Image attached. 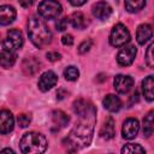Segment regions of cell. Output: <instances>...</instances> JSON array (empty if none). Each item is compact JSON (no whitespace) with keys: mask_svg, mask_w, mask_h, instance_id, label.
<instances>
[{"mask_svg":"<svg viewBox=\"0 0 154 154\" xmlns=\"http://www.w3.org/2000/svg\"><path fill=\"white\" fill-rule=\"evenodd\" d=\"M77 116H78V122L75 124L67 138L65 140L67 142L66 146L70 150H77L79 148L89 146L93 137L96 109L93 105H90L84 112Z\"/></svg>","mask_w":154,"mask_h":154,"instance_id":"1","label":"cell"},{"mask_svg":"<svg viewBox=\"0 0 154 154\" xmlns=\"http://www.w3.org/2000/svg\"><path fill=\"white\" fill-rule=\"evenodd\" d=\"M28 35L30 41L37 47L43 48L52 41V32L47 24L36 17H31L28 22Z\"/></svg>","mask_w":154,"mask_h":154,"instance_id":"2","label":"cell"},{"mask_svg":"<svg viewBox=\"0 0 154 154\" xmlns=\"http://www.w3.org/2000/svg\"><path fill=\"white\" fill-rule=\"evenodd\" d=\"M20 150L25 154H38L43 153L47 148V140L42 134L38 132H26L23 135L19 142Z\"/></svg>","mask_w":154,"mask_h":154,"instance_id":"3","label":"cell"},{"mask_svg":"<svg viewBox=\"0 0 154 154\" xmlns=\"http://www.w3.org/2000/svg\"><path fill=\"white\" fill-rule=\"evenodd\" d=\"M129 41H130V32H129L128 28L122 23L116 24L113 26L111 34H109V43H111V46H113V47H123Z\"/></svg>","mask_w":154,"mask_h":154,"instance_id":"4","label":"cell"},{"mask_svg":"<svg viewBox=\"0 0 154 154\" xmlns=\"http://www.w3.org/2000/svg\"><path fill=\"white\" fill-rule=\"evenodd\" d=\"M38 14L46 19H54L61 13V5L57 0H43L38 5Z\"/></svg>","mask_w":154,"mask_h":154,"instance_id":"5","label":"cell"},{"mask_svg":"<svg viewBox=\"0 0 154 154\" xmlns=\"http://www.w3.org/2000/svg\"><path fill=\"white\" fill-rule=\"evenodd\" d=\"M23 42L24 40H23L22 32L17 29H11L7 31V35H6V38L4 40L2 46H4V49L14 52L23 46Z\"/></svg>","mask_w":154,"mask_h":154,"instance_id":"6","label":"cell"},{"mask_svg":"<svg viewBox=\"0 0 154 154\" xmlns=\"http://www.w3.org/2000/svg\"><path fill=\"white\" fill-rule=\"evenodd\" d=\"M136 53H137V51H136L135 46H132V45L125 46L117 54V63L120 66H129L132 64V61L136 57Z\"/></svg>","mask_w":154,"mask_h":154,"instance_id":"7","label":"cell"},{"mask_svg":"<svg viewBox=\"0 0 154 154\" xmlns=\"http://www.w3.org/2000/svg\"><path fill=\"white\" fill-rule=\"evenodd\" d=\"M113 85L117 93L119 94H126L130 91V89L134 85V79L130 76L125 75H117L113 81Z\"/></svg>","mask_w":154,"mask_h":154,"instance_id":"8","label":"cell"},{"mask_svg":"<svg viewBox=\"0 0 154 154\" xmlns=\"http://www.w3.org/2000/svg\"><path fill=\"white\" fill-rule=\"evenodd\" d=\"M140 130V124L138 120L135 118H128L122 128V135L125 140H132L137 136Z\"/></svg>","mask_w":154,"mask_h":154,"instance_id":"9","label":"cell"},{"mask_svg":"<svg viewBox=\"0 0 154 154\" xmlns=\"http://www.w3.org/2000/svg\"><path fill=\"white\" fill-rule=\"evenodd\" d=\"M57 82L58 76L53 71H46L38 78V89L41 91H48L57 84Z\"/></svg>","mask_w":154,"mask_h":154,"instance_id":"10","label":"cell"},{"mask_svg":"<svg viewBox=\"0 0 154 154\" xmlns=\"http://www.w3.org/2000/svg\"><path fill=\"white\" fill-rule=\"evenodd\" d=\"M91 12H93L94 17H96L97 19L103 20V19H107L112 14V7L106 1H99V2L93 5Z\"/></svg>","mask_w":154,"mask_h":154,"instance_id":"11","label":"cell"},{"mask_svg":"<svg viewBox=\"0 0 154 154\" xmlns=\"http://www.w3.org/2000/svg\"><path fill=\"white\" fill-rule=\"evenodd\" d=\"M14 126V118L12 113L7 109H4L0 112V132L1 134H8L13 130Z\"/></svg>","mask_w":154,"mask_h":154,"instance_id":"12","label":"cell"},{"mask_svg":"<svg viewBox=\"0 0 154 154\" xmlns=\"http://www.w3.org/2000/svg\"><path fill=\"white\" fill-rule=\"evenodd\" d=\"M16 10L10 5L0 6V25H8L16 19Z\"/></svg>","mask_w":154,"mask_h":154,"instance_id":"13","label":"cell"},{"mask_svg":"<svg viewBox=\"0 0 154 154\" xmlns=\"http://www.w3.org/2000/svg\"><path fill=\"white\" fill-rule=\"evenodd\" d=\"M153 36V29L149 24H141L136 31V40L140 45H144Z\"/></svg>","mask_w":154,"mask_h":154,"instance_id":"14","label":"cell"},{"mask_svg":"<svg viewBox=\"0 0 154 154\" xmlns=\"http://www.w3.org/2000/svg\"><path fill=\"white\" fill-rule=\"evenodd\" d=\"M102 103H103V107L109 112H118L120 109V107H122L120 99L118 96L113 95V94H109V95L105 96Z\"/></svg>","mask_w":154,"mask_h":154,"instance_id":"15","label":"cell"},{"mask_svg":"<svg viewBox=\"0 0 154 154\" xmlns=\"http://www.w3.org/2000/svg\"><path fill=\"white\" fill-rule=\"evenodd\" d=\"M116 134V130H114V120L113 118H108L106 119V122L102 124L100 131H99V135L103 138V140H111Z\"/></svg>","mask_w":154,"mask_h":154,"instance_id":"16","label":"cell"},{"mask_svg":"<svg viewBox=\"0 0 154 154\" xmlns=\"http://www.w3.org/2000/svg\"><path fill=\"white\" fill-rule=\"evenodd\" d=\"M17 59V55L14 54V52L7 51V49H2L0 51V65L5 69H10L14 65Z\"/></svg>","mask_w":154,"mask_h":154,"instance_id":"17","label":"cell"},{"mask_svg":"<svg viewBox=\"0 0 154 154\" xmlns=\"http://www.w3.org/2000/svg\"><path fill=\"white\" fill-rule=\"evenodd\" d=\"M22 67H23V71L25 75L32 76L40 70V61L35 58H26V59H24Z\"/></svg>","mask_w":154,"mask_h":154,"instance_id":"18","label":"cell"},{"mask_svg":"<svg viewBox=\"0 0 154 154\" xmlns=\"http://www.w3.org/2000/svg\"><path fill=\"white\" fill-rule=\"evenodd\" d=\"M153 87H154V78L153 76H148L143 79L142 82V90H143V95L147 99V101L152 102L154 100V91H153Z\"/></svg>","mask_w":154,"mask_h":154,"instance_id":"19","label":"cell"},{"mask_svg":"<svg viewBox=\"0 0 154 154\" xmlns=\"http://www.w3.org/2000/svg\"><path fill=\"white\" fill-rule=\"evenodd\" d=\"M69 19H70L72 26L76 28V29H79V30H81V29H84V28L87 26L85 17H84V14L81 13V12H73Z\"/></svg>","mask_w":154,"mask_h":154,"instance_id":"20","label":"cell"},{"mask_svg":"<svg viewBox=\"0 0 154 154\" xmlns=\"http://www.w3.org/2000/svg\"><path fill=\"white\" fill-rule=\"evenodd\" d=\"M153 114H154V112L150 111L143 119V135L146 137H149L154 131V120H153L154 116Z\"/></svg>","mask_w":154,"mask_h":154,"instance_id":"21","label":"cell"},{"mask_svg":"<svg viewBox=\"0 0 154 154\" xmlns=\"http://www.w3.org/2000/svg\"><path fill=\"white\" fill-rule=\"evenodd\" d=\"M52 117H53V122H54V124H55L57 126H60V128L66 126L67 123H69V120H70L69 116H67L66 113H64L63 111H60V109L54 111L53 114H52Z\"/></svg>","mask_w":154,"mask_h":154,"instance_id":"22","label":"cell"},{"mask_svg":"<svg viewBox=\"0 0 154 154\" xmlns=\"http://www.w3.org/2000/svg\"><path fill=\"white\" fill-rule=\"evenodd\" d=\"M124 4H125V8L128 12L135 13L144 7L146 0H124Z\"/></svg>","mask_w":154,"mask_h":154,"instance_id":"23","label":"cell"},{"mask_svg":"<svg viewBox=\"0 0 154 154\" xmlns=\"http://www.w3.org/2000/svg\"><path fill=\"white\" fill-rule=\"evenodd\" d=\"M122 153L125 154V153H129V154H134V153H146L144 148L141 147L140 144H136V143H128L125 144L123 148H122Z\"/></svg>","mask_w":154,"mask_h":154,"instance_id":"24","label":"cell"},{"mask_svg":"<svg viewBox=\"0 0 154 154\" xmlns=\"http://www.w3.org/2000/svg\"><path fill=\"white\" fill-rule=\"evenodd\" d=\"M90 105H91V103L88 102L87 100H84V99H78V100H76V101L73 102V112H75L76 114H79V113L84 112Z\"/></svg>","mask_w":154,"mask_h":154,"instance_id":"25","label":"cell"},{"mask_svg":"<svg viewBox=\"0 0 154 154\" xmlns=\"http://www.w3.org/2000/svg\"><path fill=\"white\" fill-rule=\"evenodd\" d=\"M79 76V71L75 66H67L64 70V77L66 81H76Z\"/></svg>","mask_w":154,"mask_h":154,"instance_id":"26","label":"cell"},{"mask_svg":"<svg viewBox=\"0 0 154 154\" xmlns=\"http://www.w3.org/2000/svg\"><path fill=\"white\" fill-rule=\"evenodd\" d=\"M153 48H154V45L150 43L147 48V52H146V63L148 65V67L153 69L154 67V57H153Z\"/></svg>","mask_w":154,"mask_h":154,"instance_id":"27","label":"cell"},{"mask_svg":"<svg viewBox=\"0 0 154 154\" xmlns=\"http://www.w3.org/2000/svg\"><path fill=\"white\" fill-rule=\"evenodd\" d=\"M30 120H31L30 116H28V114H25V113H20V114L17 117V122H18V125H19L20 128H26V126L30 124Z\"/></svg>","mask_w":154,"mask_h":154,"instance_id":"28","label":"cell"},{"mask_svg":"<svg viewBox=\"0 0 154 154\" xmlns=\"http://www.w3.org/2000/svg\"><path fill=\"white\" fill-rule=\"evenodd\" d=\"M91 46H93V40H85V41H83V42L78 46V52H79L81 54H84V53H87V52L90 51Z\"/></svg>","mask_w":154,"mask_h":154,"instance_id":"29","label":"cell"},{"mask_svg":"<svg viewBox=\"0 0 154 154\" xmlns=\"http://www.w3.org/2000/svg\"><path fill=\"white\" fill-rule=\"evenodd\" d=\"M67 24H69V19L67 18H61V19H59L58 20V23H57V30L58 31H64L66 28H67Z\"/></svg>","mask_w":154,"mask_h":154,"instance_id":"30","label":"cell"},{"mask_svg":"<svg viewBox=\"0 0 154 154\" xmlns=\"http://www.w3.org/2000/svg\"><path fill=\"white\" fill-rule=\"evenodd\" d=\"M46 57H47V59L49 61H57V60H59L61 58L60 53H58V52H48L46 54Z\"/></svg>","mask_w":154,"mask_h":154,"instance_id":"31","label":"cell"},{"mask_svg":"<svg viewBox=\"0 0 154 154\" xmlns=\"http://www.w3.org/2000/svg\"><path fill=\"white\" fill-rule=\"evenodd\" d=\"M61 42H63V45H65V46H72V45H73V37H72V35H70V34L64 35V36L61 37Z\"/></svg>","mask_w":154,"mask_h":154,"instance_id":"32","label":"cell"},{"mask_svg":"<svg viewBox=\"0 0 154 154\" xmlns=\"http://www.w3.org/2000/svg\"><path fill=\"white\" fill-rule=\"evenodd\" d=\"M18 2H19V5H20L22 7L28 8V7H31V6L34 5L35 0H18Z\"/></svg>","mask_w":154,"mask_h":154,"instance_id":"33","label":"cell"},{"mask_svg":"<svg viewBox=\"0 0 154 154\" xmlns=\"http://www.w3.org/2000/svg\"><path fill=\"white\" fill-rule=\"evenodd\" d=\"M69 1H70V4L73 5V6H82L83 4H85L87 0H69Z\"/></svg>","mask_w":154,"mask_h":154,"instance_id":"34","label":"cell"},{"mask_svg":"<svg viewBox=\"0 0 154 154\" xmlns=\"http://www.w3.org/2000/svg\"><path fill=\"white\" fill-rule=\"evenodd\" d=\"M1 152H2V153H14V152H13L12 149H10V148H5V149H2Z\"/></svg>","mask_w":154,"mask_h":154,"instance_id":"35","label":"cell"}]
</instances>
